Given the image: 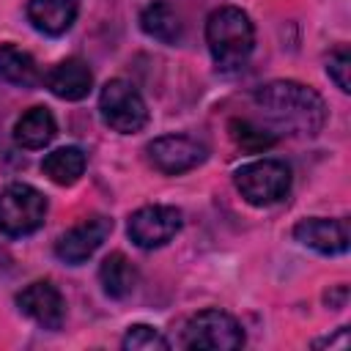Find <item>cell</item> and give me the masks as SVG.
<instances>
[{"label": "cell", "instance_id": "obj_8", "mask_svg": "<svg viewBox=\"0 0 351 351\" xmlns=\"http://www.w3.org/2000/svg\"><path fill=\"white\" fill-rule=\"evenodd\" d=\"M145 154H148V162L159 173L178 176V173H186V170L197 167L206 159L208 151H206L203 143H197L189 134H162V137H156L145 145Z\"/></svg>", "mask_w": 351, "mask_h": 351}, {"label": "cell", "instance_id": "obj_22", "mask_svg": "<svg viewBox=\"0 0 351 351\" xmlns=\"http://www.w3.org/2000/svg\"><path fill=\"white\" fill-rule=\"evenodd\" d=\"M313 346H329V348H335V346H340V348H346V346H348V326H340V329H337V337H326V340H315Z\"/></svg>", "mask_w": 351, "mask_h": 351}, {"label": "cell", "instance_id": "obj_14", "mask_svg": "<svg viewBox=\"0 0 351 351\" xmlns=\"http://www.w3.org/2000/svg\"><path fill=\"white\" fill-rule=\"evenodd\" d=\"M55 134H58V123L47 107H30L14 123V143L27 151H38L49 145Z\"/></svg>", "mask_w": 351, "mask_h": 351}, {"label": "cell", "instance_id": "obj_7", "mask_svg": "<svg viewBox=\"0 0 351 351\" xmlns=\"http://www.w3.org/2000/svg\"><path fill=\"white\" fill-rule=\"evenodd\" d=\"M184 225V214L176 206H143L129 217V239L140 250L165 247Z\"/></svg>", "mask_w": 351, "mask_h": 351}, {"label": "cell", "instance_id": "obj_13", "mask_svg": "<svg viewBox=\"0 0 351 351\" xmlns=\"http://www.w3.org/2000/svg\"><path fill=\"white\" fill-rule=\"evenodd\" d=\"M80 14V0H27V19L44 36H63Z\"/></svg>", "mask_w": 351, "mask_h": 351}, {"label": "cell", "instance_id": "obj_17", "mask_svg": "<svg viewBox=\"0 0 351 351\" xmlns=\"http://www.w3.org/2000/svg\"><path fill=\"white\" fill-rule=\"evenodd\" d=\"M140 27H143L145 36H151V38H156L162 44H176L181 38V16L165 0H156V3L143 8Z\"/></svg>", "mask_w": 351, "mask_h": 351}, {"label": "cell", "instance_id": "obj_6", "mask_svg": "<svg viewBox=\"0 0 351 351\" xmlns=\"http://www.w3.org/2000/svg\"><path fill=\"white\" fill-rule=\"evenodd\" d=\"M101 121L121 134H134L148 123V107L140 90L126 80H110L99 93Z\"/></svg>", "mask_w": 351, "mask_h": 351}, {"label": "cell", "instance_id": "obj_15", "mask_svg": "<svg viewBox=\"0 0 351 351\" xmlns=\"http://www.w3.org/2000/svg\"><path fill=\"white\" fill-rule=\"evenodd\" d=\"M85 165H88V159L77 145H63V148H55L44 156L41 173L58 186H71L85 173Z\"/></svg>", "mask_w": 351, "mask_h": 351}, {"label": "cell", "instance_id": "obj_10", "mask_svg": "<svg viewBox=\"0 0 351 351\" xmlns=\"http://www.w3.org/2000/svg\"><path fill=\"white\" fill-rule=\"evenodd\" d=\"M110 233H112V219L96 214V217H90V219H85V222L69 228V230L55 241V255H58L63 263H71V266L85 263V261L104 244V239H107Z\"/></svg>", "mask_w": 351, "mask_h": 351}, {"label": "cell", "instance_id": "obj_20", "mask_svg": "<svg viewBox=\"0 0 351 351\" xmlns=\"http://www.w3.org/2000/svg\"><path fill=\"white\" fill-rule=\"evenodd\" d=\"M121 346L126 351H167L170 348V343L162 337V332L154 329V326H148V324L129 326L126 335H123V340H121Z\"/></svg>", "mask_w": 351, "mask_h": 351}, {"label": "cell", "instance_id": "obj_1", "mask_svg": "<svg viewBox=\"0 0 351 351\" xmlns=\"http://www.w3.org/2000/svg\"><path fill=\"white\" fill-rule=\"evenodd\" d=\"M258 110L282 132L293 137H315L326 121L324 99L296 80H274L255 90Z\"/></svg>", "mask_w": 351, "mask_h": 351}, {"label": "cell", "instance_id": "obj_5", "mask_svg": "<svg viewBox=\"0 0 351 351\" xmlns=\"http://www.w3.org/2000/svg\"><path fill=\"white\" fill-rule=\"evenodd\" d=\"M47 219V197L30 184H8L0 189V233L22 239L36 233Z\"/></svg>", "mask_w": 351, "mask_h": 351}, {"label": "cell", "instance_id": "obj_11", "mask_svg": "<svg viewBox=\"0 0 351 351\" xmlns=\"http://www.w3.org/2000/svg\"><path fill=\"white\" fill-rule=\"evenodd\" d=\"M293 239L321 255H340L348 250V222L346 219H324L304 217L293 228Z\"/></svg>", "mask_w": 351, "mask_h": 351}, {"label": "cell", "instance_id": "obj_12", "mask_svg": "<svg viewBox=\"0 0 351 351\" xmlns=\"http://www.w3.org/2000/svg\"><path fill=\"white\" fill-rule=\"evenodd\" d=\"M44 85L63 101H80L90 93L93 88V74L88 69L85 60L80 58H66L60 60L47 77H44Z\"/></svg>", "mask_w": 351, "mask_h": 351}, {"label": "cell", "instance_id": "obj_19", "mask_svg": "<svg viewBox=\"0 0 351 351\" xmlns=\"http://www.w3.org/2000/svg\"><path fill=\"white\" fill-rule=\"evenodd\" d=\"M228 132H230L233 143H236L241 151H250V154H261V151H266V148H271V145L277 143V137H274L269 129L255 126V123L247 121V118H233V121L228 123Z\"/></svg>", "mask_w": 351, "mask_h": 351}, {"label": "cell", "instance_id": "obj_3", "mask_svg": "<svg viewBox=\"0 0 351 351\" xmlns=\"http://www.w3.org/2000/svg\"><path fill=\"white\" fill-rule=\"evenodd\" d=\"M233 184L250 206H274L291 192V167L280 159H255L233 173Z\"/></svg>", "mask_w": 351, "mask_h": 351}, {"label": "cell", "instance_id": "obj_18", "mask_svg": "<svg viewBox=\"0 0 351 351\" xmlns=\"http://www.w3.org/2000/svg\"><path fill=\"white\" fill-rule=\"evenodd\" d=\"M0 80L16 88H33L38 82V66L33 55L14 44H0Z\"/></svg>", "mask_w": 351, "mask_h": 351}, {"label": "cell", "instance_id": "obj_2", "mask_svg": "<svg viewBox=\"0 0 351 351\" xmlns=\"http://www.w3.org/2000/svg\"><path fill=\"white\" fill-rule=\"evenodd\" d=\"M206 44L219 71H236L252 55L255 27L241 8L222 5L206 19Z\"/></svg>", "mask_w": 351, "mask_h": 351}, {"label": "cell", "instance_id": "obj_9", "mask_svg": "<svg viewBox=\"0 0 351 351\" xmlns=\"http://www.w3.org/2000/svg\"><path fill=\"white\" fill-rule=\"evenodd\" d=\"M16 307L41 329H60L66 321V299L49 280H36L16 293Z\"/></svg>", "mask_w": 351, "mask_h": 351}, {"label": "cell", "instance_id": "obj_4", "mask_svg": "<svg viewBox=\"0 0 351 351\" xmlns=\"http://www.w3.org/2000/svg\"><path fill=\"white\" fill-rule=\"evenodd\" d=\"M181 346L192 351H233L244 346V329L230 313L208 307L184 324Z\"/></svg>", "mask_w": 351, "mask_h": 351}, {"label": "cell", "instance_id": "obj_16", "mask_svg": "<svg viewBox=\"0 0 351 351\" xmlns=\"http://www.w3.org/2000/svg\"><path fill=\"white\" fill-rule=\"evenodd\" d=\"M99 282L110 299H126L137 285V269L123 252H110L99 266Z\"/></svg>", "mask_w": 351, "mask_h": 351}, {"label": "cell", "instance_id": "obj_21", "mask_svg": "<svg viewBox=\"0 0 351 351\" xmlns=\"http://www.w3.org/2000/svg\"><path fill=\"white\" fill-rule=\"evenodd\" d=\"M326 74H329V80H332L343 93L351 90V80H348V74H351V55H348L346 47H337V49L329 55V60H326Z\"/></svg>", "mask_w": 351, "mask_h": 351}]
</instances>
